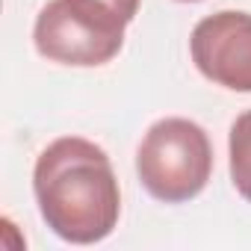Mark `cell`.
I'll return each mask as SVG.
<instances>
[{
	"label": "cell",
	"mask_w": 251,
	"mask_h": 251,
	"mask_svg": "<svg viewBox=\"0 0 251 251\" xmlns=\"http://www.w3.org/2000/svg\"><path fill=\"white\" fill-rule=\"evenodd\" d=\"M80 3H86V6L98 9L100 15H106V18H112V21H118V24L127 27L136 18L142 0H80Z\"/></svg>",
	"instance_id": "cell-6"
},
{
	"label": "cell",
	"mask_w": 251,
	"mask_h": 251,
	"mask_svg": "<svg viewBox=\"0 0 251 251\" xmlns=\"http://www.w3.org/2000/svg\"><path fill=\"white\" fill-rule=\"evenodd\" d=\"M180 3H198V0H180Z\"/></svg>",
	"instance_id": "cell-7"
},
{
	"label": "cell",
	"mask_w": 251,
	"mask_h": 251,
	"mask_svg": "<svg viewBox=\"0 0 251 251\" xmlns=\"http://www.w3.org/2000/svg\"><path fill=\"white\" fill-rule=\"evenodd\" d=\"M136 175L148 195L183 204L204 192L213 175V145L201 124L172 115L151 124L136 151Z\"/></svg>",
	"instance_id": "cell-2"
},
{
	"label": "cell",
	"mask_w": 251,
	"mask_h": 251,
	"mask_svg": "<svg viewBox=\"0 0 251 251\" xmlns=\"http://www.w3.org/2000/svg\"><path fill=\"white\" fill-rule=\"evenodd\" d=\"M33 192L45 225L71 245L106 239L121 216L112 163L103 148L83 136H62L39 154Z\"/></svg>",
	"instance_id": "cell-1"
},
{
	"label": "cell",
	"mask_w": 251,
	"mask_h": 251,
	"mask_svg": "<svg viewBox=\"0 0 251 251\" xmlns=\"http://www.w3.org/2000/svg\"><path fill=\"white\" fill-rule=\"evenodd\" d=\"M227 157H230V180L236 192L245 201H251V109L236 115L230 124Z\"/></svg>",
	"instance_id": "cell-5"
},
{
	"label": "cell",
	"mask_w": 251,
	"mask_h": 251,
	"mask_svg": "<svg viewBox=\"0 0 251 251\" xmlns=\"http://www.w3.org/2000/svg\"><path fill=\"white\" fill-rule=\"evenodd\" d=\"M36 50L59 65L95 68L118 56L124 24L100 15L80 0H50L33 27Z\"/></svg>",
	"instance_id": "cell-3"
},
{
	"label": "cell",
	"mask_w": 251,
	"mask_h": 251,
	"mask_svg": "<svg viewBox=\"0 0 251 251\" xmlns=\"http://www.w3.org/2000/svg\"><path fill=\"white\" fill-rule=\"evenodd\" d=\"M195 68L216 86L251 92V15L222 9L201 18L189 36Z\"/></svg>",
	"instance_id": "cell-4"
}]
</instances>
